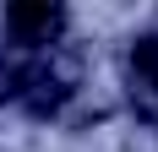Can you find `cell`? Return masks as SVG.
I'll use <instances>...</instances> for the list:
<instances>
[{"instance_id": "6da1fadb", "label": "cell", "mask_w": 158, "mask_h": 152, "mask_svg": "<svg viewBox=\"0 0 158 152\" xmlns=\"http://www.w3.org/2000/svg\"><path fill=\"white\" fill-rule=\"evenodd\" d=\"M77 82H82L77 54L49 49L44 60H33V65H22V71H16V92H11V98L27 109L33 120H49V114H60V109H65V98L77 92Z\"/></svg>"}, {"instance_id": "7a4b0ae2", "label": "cell", "mask_w": 158, "mask_h": 152, "mask_svg": "<svg viewBox=\"0 0 158 152\" xmlns=\"http://www.w3.org/2000/svg\"><path fill=\"white\" fill-rule=\"evenodd\" d=\"M6 33H11L16 44H55L65 33V6H49V0H22V6H11L6 11Z\"/></svg>"}, {"instance_id": "3957f363", "label": "cell", "mask_w": 158, "mask_h": 152, "mask_svg": "<svg viewBox=\"0 0 158 152\" xmlns=\"http://www.w3.org/2000/svg\"><path fill=\"white\" fill-rule=\"evenodd\" d=\"M131 109L136 120L158 125V33H142L131 44Z\"/></svg>"}, {"instance_id": "277c9868", "label": "cell", "mask_w": 158, "mask_h": 152, "mask_svg": "<svg viewBox=\"0 0 158 152\" xmlns=\"http://www.w3.org/2000/svg\"><path fill=\"white\" fill-rule=\"evenodd\" d=\"M16 71H22V65H11V60H6V49H0V98H11V92H16Z\"/></svg>"}]
</instances>
